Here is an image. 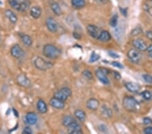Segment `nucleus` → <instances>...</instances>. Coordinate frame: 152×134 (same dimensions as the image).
Segmentation results:
<instances>
[{"label": "nucleus", "mask_w": 152, "mask_h": 134, "mask_svg": "<svg viewBox=\"0 0 152 134\" xmlns=\"http://www.w3.org/2000/svg\"><path fill=\"white\" fill-rule=\"evenodd\" d=\"M141 97L145 100H149L152 98V93L149 91H143V92L141 93Z\"/></svg>", "instance_id": "nucleus-29"}, {"label": "nucleus", "mask_w": 152, "mask_h": 134, "mask_svg": "<svg viewBox=\"0 0 152 134\" xmlns=\"http://www.w3.org/2000/svg\"><path fill=\"white\" fill-rule=\"evenodd\" d=\"M74 116H75L76 118L78 119L81 122H84V121L86 120L87 118L85 112L83 111V110L79 109L75 110V112H74Z\"/></svg>", "instance_id": "nucleus-25"}, {"label": "nucleus", "mask_w": 152, "mask_h": 134, "mask_svg": "<svg viewBox=\"0 0 152 134\" xmlns=\"http://www.w3.org/2000/svg\"><path fill=\"white\" fill-rule=\"evenodd\" d=\"M143 123L145 125H151L152 124V119L149 117H145L143 120Z\"/></svg>", "instance_id": "nucleus-36"}, {"label": "nucleus", "mask_w": 152, "mask_h": 134, "mask_svg": "<svg viewBox=\"0 0 152 134\" xmlns=\"http://www.w3.org/2000/svg\"><path fill=\"white\" fill-rule=\"evenodd\" d=\"M5 16L7 17L8 20H9L12 23H13V24H16L17 21H18V16H17L16 14L11 10H6Z\"/></svg>", "instance_id": "nucleus-18"}, {"label": "nucleus", "mask_w": 152, "mask_h": 134, "mask_svg": "<svg viewBox=\"0 0 152 134\" xmlns=\"http://www.w3.org/2000/svg\"><path fill=\"white\" fill-rule=\"evenodd\" d=\"M102 113L104 116L107 118H110L112 116V110L106 106H102Z\"/></svg>", "instance_id": "nucleus-27"}, {"label": "nucleus", "mask_w": 152, "mask_h": 134, "mask_svg": "<svg viewBox=\"0 0 152 134\" xmlns=\"http://www.w3.org/2000/svg\"><path fill=\"white\" fill-rule=\"evenodd\" d=\"M72 7L75 9H81L86 6L85 0H71Z\"/></svg>", "instance_id": "nucleus-22"}, {"label": "nucleus", "mask_w": 152, "mask_h": 134, "mask_svg": "<svg viewBox=\"0 0 152 134\" xmlns=\"http://www.w3.org/2000/svg\"><path fill=\"white\" fill-rule=\"evenodd\" d=\"M120 8V12H121V13L123 14V15H124V16H127V9H124V8Z\"/></svg>", "instance_id": "nucleus-43"}, {"label": "nucleus", "mask_w": 152, "mask_h": 134, "mask_svg": "<svg viewBox=\"0 0 152 134\" xmlns=\"http://www.w3.org/2000/svg\"><path fill=\"white\" fill-rule=\"evenodd\" d=\"M123 106L128 112H137L140 109L138 101L133 97L125 96L123 100Z\"/></svg>", "instance_id": "nucleus-1"}, {"label": "nucleus", "mask_w": 152, "mask_h": 134, "mask_svg": "<svg viewBox=\"0 0 152 134\" xmlns=\"http://www.w3.org/2000/svg\"><path fill=\"white\" fill-rule=\"evenodd\" d=\"M146 37L148 38L149 40L152 41V31H147L146 32Z\"/></svg>", "instance_id": "nucleus-42"}, {"label": "nucleus", "mask_w": 152, "mask_h": 134, "mask_svg": "<svg viewBox=\"0 0 152 134\" xmlns=\"http://www.w3.org/2000/svg\"><path fill=\"white\" fill-rule=\"evenodd\" d=\"M72 95L71 89L68 88H64L57 91L54 93V97L57 98L65 102Z\"/></svg>", "instance_id": "nucleus-5"}, {"label": "nucleus", "mask_w": 152, "mask_h": 134, "mask_svg": "<svg viewBox=\"0 0 152 134\" xmlns=\"http://www.w3.org/2000/svg\"><path fill=\"white\" fill-rule=\"evenodd\" d=\"M82 74L85 76V78L87 79L91 80L93 79V74H92L91 72L89 71V70H85V71L83 72Z\"/></svg>", "instance_id": "nucleus-32"}, {"label": "nucleus", "mask_w": 152, "mask_h": 134, "mask_svg": "<svg viewBox=\"0 0 152 134\" xmlns=\"http://www.w3.org/2000/svg\"><path fill=\"white\" fill-rule=\"evenodd\" d=\"M125 88H127L130 92L137 93L141 89V87L139 84L134 82H127L125 84Z\"/></svg>", "instance_id": "nucleus-16"}, {"label": "nucleus", "mask_w": 152, "mask_h": 134, "mask_svg": "<svg viewBox=\"0 0 152 134\" xmlns=\"http://www.w3.org/2000/svg\"><path fill=\"white\" fill-rule=\"evenodd\" d=\"M142 29L141 28V27H136L135 29H134L132 30V32H131V35L132 36H137L139 35H140V34L142 33Z\"/></svg>", "instance_id": "nucleus-33"}, {"label": "nucleus", "mask_w": 152, "mask_h": 134, "mask_svg": "<svg viewBox=\"0 0 152 134\" xmlns=\"http://www.w3.org/2000/svg\"><path fill=\"white\" fill-rule=\"evenodd\" d=\"M73 35H74V37L76 38V39H81V36L80 34H78V33H76H76H73Z\"/></svg>", "instance_id": "nucleus-44"}, {"label": "nucleus", "mask_w": 152, "mask_h": 134, "mask_svg": "<svg viewBox=\"0 0 152 134\" xmlns=\"http://www.w3.org/2000/svg\"><path fill=\"white\" fill-rule=\"evenodd\" d=\"M10 5L18 12H26L30 8V0H8Z\"/></svg>", "instance_id": "nucleus-3"}, {"label": "nucleus", "mask_w": 152, "mask_h": 134, "mask_svg": "<svg viewBox=\"0 0 152 134\" xmlns=\"http://www.w3.org/2000/svg\"><path fill=\"white\" fill-rule=\"evenodd\" d=\"M50 104L52 107L56 108V109H63L64 106H65V104H64V101L54 96L50 99Z\"/></svg>", "instance_id": "nucleus-13"}, {"label": "nucleus", "mask_w": 152, "mask_h": 134, "mask_svg": "<svg viewBox=\"0 0 152 134\" xmlns=\"http://www.w3.org/2000/svg\"><path fill=\"white\" fill-rule=\"evenodd\" d=\"M16 82L19 86L25 88H29L31 86V81L24 74H20L17 76Z\"/></svg>", "instance_id": "nucleus-8"}, {"label": "nucleus", "mask_w": 152, "mask_h": 134, "mask_svg": "<svg viewBox=\"0 0 152 134\" xmlns=\"http://www.w3.org/2000/svg\"><path fill=\"white\" fill-rule=\"evenodd\" d=\"M146 50L147 51V53H148L149 57L152 58V44L147 47Z\"/></svg>", "instance_id": "nucleus-41"}, {"label": "nucleus", "mask_w": 152, "mask_h": 134, "mask_svg": "<svg viewBox=\"0 0 152 134\" xmlns=\"http://www.w3.org/2000/svg\"><path fill=\"white\" fill-rule=\"evenodd\" d=\"M14 113L15 114H16V110H14ZM16 114H17V115H18V113H17V112H16Z\"/></svg>", "instance_id": "nucleus-46"}, {"label": "nucleus", "mask_w": 152, "mask_h": 134, "mask_svg": "<svg viewBox=\"0 0 152 134\" xmlns=\"http://www.w3.org/2000/svg\"><path fill=\"white\" fill-rule=\"evenodd\" d=\"M111 65H112L113 66V67H116V68H118V69H123V65H122L121 63L118 62H116V61L112 62V63H111Z\"/></svg>", "instance_id": "nucleus-35"}, {"label": "nucleus", "mask_w": 152, "mask_h": 134, "mask_svg": "<svg viewBox=\"0 0 152 134\" xmlns=\"http://www.w3.org/2000/svg\"><path fill=\"white\" fill-rule=\"evenodd\" d=\"M99 102L97 99L95 98H91L88 100L87 102L86 106L88 109L91 110H97L98 107H99Z\"/></svg>", "instance_id": "nucleus-17"}, {"label": "nucleus", "mask_w": 152, "mask_h": 134, "mask_svg": "<svg viewBox=\"0 0 152 134\" xmlns=\"http://www.w3.org/2000/svg\"><path fill=\"white\" fill-rule=\"evenodd\" d=\"M108 72L109 71L105 69V68H102V69L100 68V69L95 71V74L97 79L99 80V81H101L104 85H108L110 83V81L107 77V74H108Z\"/></svg>", "instance_id": "nucleus-6"}, {"label": "nucleus", "mask_w": 152, "mask_h": 134, "mask_svg": "<svg viewBox=\"0 0 152 134\" xmlns=\"http://www.w3.org/2000/svg\"><path fill=\"white\" fill-rule=\"evenodd\" d=\"M127 56L130 61L136 64L139 62L141 59V56L139 51L135 48L130 49L127 53Z\"/></svg>", "instance_id": "nucleus-7"}, {"label": "nucleus", "mask_w": 152, "mask_h": 134, "mask_svg": "<svg viewBox=\"0 0 152 134\" xmlns=\"http://www.w3.org/2000/svg\"><path fill=\"white\" fill-rule=\"evenodd\" d=\"M20 37L22 40V43H24L26 46H31L33 43V40L30 36L26 35L24 33H20Z\"/></svg>", "instance_id": "nucleus-24"}, {"label": "nucleus", "mask_w": 152, "mask_h": 134, "mask_svg": "<svg viewBox=\"0 0 152 134\" xmlns=\"http://www.w3.org/2000/svg\"><path fill=\"white\" fill-rule=\"evenodd\" d=\"M0 4H1V1H0Z\"/></svg>", "instance_id": "nucleus-47"}, {"label": "nucleus", "mask_w": 152, "mask_h": 134, "mask_svg": "<svg viewBox=\"0 0 152 134\" xmlns=\"http://www.w3.org/2000/svg\"><path fill=\"white\" fill-rule=\"evenodd\" d=\"M112 73H113V76H114V77L116 79H117V80L120 79H121V75H120V74L118 73V72L113 71Z\"/></svg>", "instance_id": "nucleus-39"}, {"label": "nucleus", "mask_w": 152, "mask_h": 134, "mask_svg": "<svg viewBox=\"0 0 152 134\" xmlns=\"http://www.w3.org/2000/svg\"><path fill=\"white\" fill-rule=\"evenodd\" d=\"M108 54H109V55H110L111 57H112V58H118L119 57H120L119 55H118L117 54H116L115 52H111V51H109Z\"/></svg>", "instance_id": "nucleus-40"}, {"label": "nucleus", "mask_w": 152, "mask_h": 134, "mask_svg": "<svg viewBox=\"0 0 152 134\" xmlns=\"http://www.w3.org/2000/svg\"><path fill=\"white\" fill-rule=\"evenodd\" d=\"M34 65L35 67L41 71H46V70L50 69L53 67V64L46 60L41 57H37L34 60Z\"/></svg>", "instance_id": "nucleus-4"}, {"label": "nucleus", "mask_w": 152, "mask_h": 134, "mask_svg": "<svg viewBox=\"0 0 152 134\" xmlns=\"http://www.w3.org/2000/svg\"><path fill=\"white\" fill-rule=\"evenodd\" d=\"M143 79L147 83H152V76H151L150 74H143Z\"/></svg>", "instance_id": "nucleus-34"}, {"label": "nucleus", "mask_w": 152, "mask_h": 134, "mask_svg": "<svg viewBox=\"0 0 152 134\" xmlns=\"http://www.w3.org/2000/svg\"><path fill=\"white\" fill-rule=\"evenodd\" d=\"M11 55L15 58H21L25 56V51L18 44H16L13 46L10 50Z\"/></svg>", "instance_id": "nucleus-9"}, {"label": "nucleus", "mask_w": 152, "mask_h": 134, "mask_svg": "<svg viewBox=\"0 0 152 134\" xmlns=\"http://www.w3.org/2000/svg\"><path fill=\"white\" fill-rule=\"evenodd\" d=\"M31 15L33 18L37 19L39 18L42 13V10L39 6H33L31 8Z\"/></svg>", "instance_id": "nucleus-20"}, {"label": "nucleus", "mask_w": 152, "mask_h": 134, "mask_svg": "<svg viewBox=\"0 0 152 134\" xmlns=\"http://www.w3.org/2000/svg\"><path fill=\"white\" fill-rule=\"evenodd\" d=\"M51 8L53 13L56 15V16H60V15L62 14V10L61 7L57 2L54 1L53 3H51Z\"/></svg>", "instance_id": "nucleus-23"}, {"label": "nucleus", "mask_w": 152, "mask_h": 134, "mask_svg": "<svg viewBox=\"0 0 152 134\" xmlns=\"http://www.w3.org/2000/svg\"><path fill=\"white\" fill-rule=\"evenodd\" d=\"M25 121L28 125H34L37 122V116L35 112H29L26 114Z\"/></svg>", "instance_id": "nucleus-15"}, {"label": "nucleus", "mask_w": 152, "mask_h": 134, "mask_svg": "<svg viewBox=\"0 0 152 134\" xmlns=\"http://www.w3.org/2000/svg\"><path fill=\"white\" fill-rule=\"evenodd\" d=\"M22 133H24V134H27V133H28V134H31V133H33V130H32L31 127H25V129H23Z\"/></svg>", "instance_id": "nucleus-37"}, {"label": "nucleus", "mask_w": 152, "mask_h": 134, "mask_svg": "<svg viewBox=\"0 0 152 134\" xmlns=\"http://www.w3.org/2000/svg\"><path fill=\"white\" fill-rule=\"evenodd\" d=\"M97 1L100 2V3H103V4H105L107 2V0H97Z\"/></svg>", "instance_id": "nucleus-45"}, {"label": "nucleus", "mask_w": 152, "mask_h": 134, "mask_svg": "<svg viewBox=\"0 0 152 134\" xmlns=\"http://www.w3.org/2000/svg\"><path fill=\"white\" fill-rule=\"evenodd\" d=\"M68 133H72V134H81L83 133L82 129L80 125L78 124L76 121L72 123L68 127Z\"/></svg>", "instance_id": "nucleus-14"}, {"label": "nucleus", "mask_w": 152, "mask_h": 134, "mask_svg": "<svg viewBox=\"0 0 152 134\" xmlns=\"http://www.w3.org/2000/svg\"><path fill=\"white\" fill-rule=\"evenodd\" d=\"M118 17L117 14H115L114 16H113L110 20V24L111 25V27H116V25H118Z\"/></svg>", "instance_id": "nucleus-30"}, {"label": "nucleus", "mask_w": 152, "mask_h": 134, "mask_svg": "<svg viewBox=\"0 0 152 134\" xmlns=\"http://www.w3.org/2000/svg\"><path fill=\"white\" fill-rule=\"evenodd\" d=\"M132 46L137 50L139 51H141V52L145 51L147 48V44L141 39H136L133 40V41H132Z\"/></svg>", "instance_id": "nucleus-12"}, {"label": "nucleus", "mask_w": 152, "mask_h": 134, "mask_svg": "<svg viewBox=\"0 0 152 134\" xmlns=\"http://www.w3.org/2000/svg\"><path fill=\"white\" fill-rule=\"evenodd\" d=\"M46 24L47 28L51 33H55V32H57L58 27H57V22H55V20L52 17H49V18L46 19Z\"/></svg>", "instance_id": "nucleus-11"}, {"label": "nucleus", "mask_w": 152, "mask_h": 134, "mask_svg": "<svg viewBox=\"0 0 152 134\" xmlns=\"http://www.w3.org/2000/svg\"></svg>", "instance_id": "nucleus-48"}, {"label": "nucleus", "mask_w": 152, "mask_h": 134, "mask_svg": "<svg viewBox=\"0 0 152 134\" xmlns=\"http://www.w3.org/2000/svg\"><path fill=\"white\" fill-rule=\"evenodd\" d=\"M143 8L152 16V0H146L143 4Z\"/></svg>", "instance_id": "nucleus-26"}, {"label": "nucleus", "mask_w": 152, "mask_h": 134, "mask_svg": "<svg viewBox=\"0 0 152 134\" xmlns=\"http://www.w3.org/2000/svg\"><path fill=\"white\" fill-rule=\"evenodd\" d=\"M43 54L50 59H56L60 56L61 51L52 44H46L43 49Z\"/></svg>", "instance_id": "nucleus-2"}, {"label": "nucleus", "mask_w": 152, "mask_h": 134, "mask_svg": "<svg viewBox=\"0 0 152 134\" xmlns=\"http://www.w3.org/2000/svg\"><path fill=\"white\" fill-rule=\"evenodd\" d=\"M99 58H100L99 55L96 54L95 52H93L91 55V58L89 59V62H95L97 61Z\"/></svg>", "instance_id": "nucleus-31"}, {"label": "nucleus", "mask_w": 152, "mask_h": 134, "mask_svg": "<svg viewBox=\"0 0 152 134\" xmlns=\"http://www.w3.org/2000/svg\"><path fill=\"white\" fill-rule=\"evenodd\" d=\"M87 31L89 35L94 39H98L99 37L100 31L99 28L94 25H88L87 27Z\"/></svg>", "instance_id": "nucleus-10"}, {"label": "nucleus", "mask_w": 152, "mask_h": 134, "mask_svg": "<svg viewBox=\"0 0 152 134\" xmlns=\"http://www.w3.org/2000/svg\"><path fill=\"white\" fill-rule=\"evenodd\" d=\"M143 133L145 134H152V127H147L143 129Z\"/></svg>", "instance_id": "nucleus-38"}, {"label": "nucleus", "mask_w": 152, "mask_h": 134, "mask_svg": "<svg viewBox=\"0 0 152 134\" xmlns=\"http://www.w3.org/2000/svg\"><path fill=\"white\" fill-rule=\"evenodd\" d=\"M37 108L39 112L41 114H45L48 112V106H47L46 103L43 100H39L37 104Z\"/></svg>", "instance_id": "nucleus-19"}, {"label": "nucleus", "mask_w": 152, "mask_h": 134, "mask_svg": "<svg viewBox=\"0 0 152 134\" xmlns=\"http://www.w3.org/2000/svg\"><path fill=\"white\" fill-rule=\"evenodd\" d=\"M97 39H99V41H101L102 42L109 41L111 39L110 33L107 31H102L100 32L99 36Z\"/></svg>", "instance_id": "nucleus-21"}, {"label": "nucleus", "mask_w": 152, "mask_h": 134, "mask_svg": "<svg viewBox=\"0 0 152 134\" xmlns=\"http://www.w3.org/2000/svg\"><path fill=\"white\" fill-rule=\"evenodd\" d=\"M74 121H75V120H74V119L72 117V116L66 115L63 118L62 124H63L64 126L68 127L70 124H71L72 123L74 122Z\"/></svg>", "instance_id": "nucleus-28"}]
</instances>
